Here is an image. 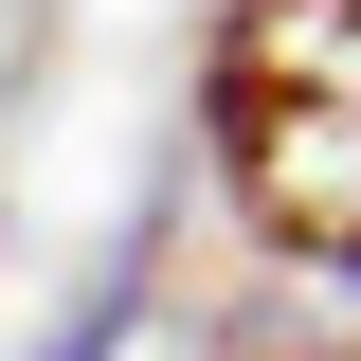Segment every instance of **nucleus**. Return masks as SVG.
Segmentation results:
<instances>
[{"label":"nucleus","instance_id":"f257e3e1","mask_svg":"<svg viewBox=\"0 0 361 361\" xmlns=\"http://www.w3.org/2000/svg\"><path fill=\"white\" fill-rule=\"evenodd\" d=\"M199 163L235 180L253 253L361 271V0H235L199 54Z\"/></svg>","mask_w":361,"mask_h":361}]
</instances>
